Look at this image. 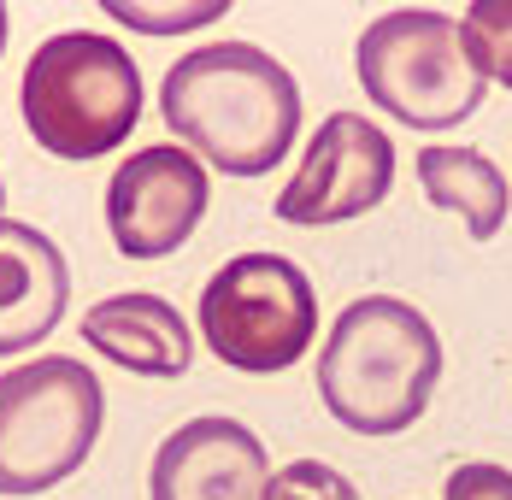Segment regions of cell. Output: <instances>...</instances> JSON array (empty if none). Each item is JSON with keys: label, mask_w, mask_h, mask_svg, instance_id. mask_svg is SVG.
Returning <instances> with one entry per match:
<instances>
[{"label": "cell", "mask_w": 512, "mask_h": 500, "mask_svg": "<svg viewBox=\"0 0 512 500\" xmlns=\"http://www.w3.org/2000/svg\"><path fill=\"white\" fill-rule=\"evenodd\" d=\"M265 500H365V495L324 459H289L283 471H271Z\"/></svg>", "instance_id": "15"}, {"label": "cell", "mask_w": 512, "mask_h": 500, "mask_svg": "<svg viewBox=\"0 0 512 500\" xmlns=\"http://www.w3.org/2000/svg\"><path fill=\"white\" fill-rule=\"evenodd\" d=\"M165 130L224 177H265L301 130V83L254 42H206L159 83Z\"/></svg>", "instance_id": "1"}, {"label": "cell", "mask_w": 512, "mask_h": 500, "mask_svg": "<svg viewBox=\"0 0 512 500\" xmlns=\"http://www.w3.org/2000/svg\"><path fill=\"white\" fill-rule=\"evenodd\" d=\"M18 112L53 159H101L124 148L142 118V71L130 48L101 30H59L30 53Z\"/></svg>", "instance_id": "3"}, {"label": "cell", "mask_w": 512, "mask_h": 500, "mask_svg": "<svg viewBox=\"0 0 512 500\" xmlns=\"http://www.w3.org/2000/svg\"><path fill=\"white\" fill-rule=\"evenodd\" d=\"M442 500H512V471L489 465V459H465V465L448 471Z\"/></svg>", "instance_id": "16"}, {"label": "cell", "mask_w": 512, "mask_h": 500, "mask_svg": "<svg viewBox=\"0 0 512 500\" xmlns=\"http://www.w3.org/2000/svg\"><path fill=\"white\" fill-rule=\"evenodd\" d=\"M71 306V265L36 224L0 218V359L48 342Z\"/></svg>", "instance_id": "10"}, {"label": "cell", "mask_w": 512, "mask_h": 500, "mask_svg": "<svg viewBox=\"0 0 512 500\" xmlns=\"http://www.w3.org/2000/svg\"><path fill=\"white\" fill-rule=\"evenodd\" d=\"M418 183H424L430 206L460 212L465 230H471V242L501 236L512 195H507L501 165H495L489 153H477V148H442V142H430V148L418 153Z\"/></svg>", "instance_id": "12"}, {"label": "cell", "mask_w": 512, "mask_h": 500, "mask_svg": "<svg viewBox=\"0 0 512 500\" xmlns=\"http://www.w3.org/2000/svg\"><path fill=\"white\" fill-rule=\"evenodd\" d=\"M395 189V142L383 124H371L365 112H330L312 130L307 153L295 165V177L277 195V218L324 230V224H348L365 218L371 206H383Z\"/></svg>", "instance_id": "7"}, {"label": "cell", "mask_w": 512, "mask_h": 500, "mask_svg": "<svg viewBox=\"0 0 512 500\" xmlns=\"http://www.w3.org/2000/svg\"><path fill=\"white\" fill-rule=\"evenodd\" d=\"M106 424L101 377L48 353L0 377V495H48L83 471Z\"/></svg>", "instance_id": "5"}, {"label": "cell", "mask_w": 512, "mask_h": 500, "mask_svg": "<svg viewBox=\"0 0 512 500\" xmlns=\"http://www.w3.org/2000/svg\"><path fill=\"white\" fill-rule=\"evenodd\" d=\"M206 206H212V183H206V165L189 148L159 142V148L130 153L106 183L112 248L124 259H165V253L189 248Z\"/></svg>", "instance_id": "8"}, {"label": "cell", "mask_w": 512, "mask_h": 500, "mask_svg": "<svg viewBox=\"0 0 512 500\" xmlns=\"http://www.w3.org/2000/svg\"><path fill=\"white\" fill-rule=\"evenodd\" d=\"M460 36H465L471 65L489 83L512 89V0H471L460 18Z\"/></svg>", "instance_id": "13"}, {"label": "cell", "mask_w": 512, "mask_h": 500, "mask_svg": "<svg viewBox=\"0 0 512 500\" xmlns=\"http://www.w3.org/2000/svg\"><path fill=\"white\" fill-rule=\"evenodd\" d=\"M271 453L242 418H189L154 453L148 500H265Z\"/></svg>", "instance_id": "9"}, {"label": "cell", "mask_w": 512, "mask_h": 500, "mask_svg": "<svg viewBox=\"0 0 512 500\" xmlns=\"http://www.w3.org/2000/svg\"><path fill=\"white\" fill-rule=\"evenodd\" d=\"M0 200H6V183H0Z\"/></svg>", "instance_id": "18"}, {"label": "cell", "mask_w": 512, "mask_h": 500, "mask_svg": "<svg viewBox=\"0 0 512 500\" xmlns=\"http://www.w3.org/2000/svg\"><path fill=\"white\" fill-rule=\"evenodd\" d=\"M106 18H118L124 30H142V36H183V30H206L218 24L230 6L224 0H171V6H148V0H106Z\"/></svg>", "instance_id": "14"}, {"label": "cell", "mask_w": 512, "mask_h": 500, "mask_svg": "<svg viewBox=\"0 0 512 500\" xmlns=\"http://www.w3.org/2000/svg\"><path fill=\"white\" fill-rule=\"evenodd\" d=\"M83 342L136 377H183L195 365V330L165 295L124 289L83 312Z\"/></svg>", "instance_id": "11"}, {"label": "cell", "mask_w": 512, "mask_h": 500, "mask_svg": "<svg viewBox=\"0 0 512 500\" xmlns=\"http://www.w3.org/2000/svg\"><path fill=\"white\" fill-rule=\"evenodd\" d=\"M6 30H12V12L0 6V53H6Z\"/></svg>", "instance_id": "17"}, {"label": "cell", "mask_w": 512, "mask_h": 500, "mask_svg": "<svg viewBox=\"0 0 512 500\" xmlns=\"http://www.w3.org/2000/svg\"><path fill=\"white\" fill-rule=\"evenodd\" d=\"M442 383V336L401 295H359L318 348V400L354 436H401Z\"/></svg>", "instance_id": "2"}, {"label": "cell", "mask_w": 512, "mask_h": 500, "mask_svg": "<svg viewBox=\"0 0 512 500\" xmlns=\"http://www.w3.org/2000/svg\"><path fill=\"white\" fill-rule=\"evenodd\" d=\"M354 71L371 106H383L407 130H454L489 95V77L465 53L460 18L430 6L371 18L354 42Z\"/></svg>", "instance_id": "4"}, {"label": "cell", "mask_w": 512, "mask_h": 500, "mask_svg": "<svg viewBox=\"0 0 512 500\" xmlns=\"http://www.w3.org/2000/svg\"><path fill=\"white\" fill-rule=\"evenodd\" d=\"M201 342L218 365L277 377L318 342L312 277L283 253L248 248L224 259L201 289Z\"/></svg>", "instance_id": "6"}]
</instances>
